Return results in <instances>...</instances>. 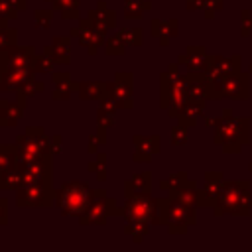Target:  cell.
Returning <instances> with one entry per match:
<instances>
[{"mask_svg": "<svg viewBox=\"0 0 252 252\" xmlns=\"http://www.w3.org/2000/svg\"><path fill=\"white\" fill-rule=\"evenodd\" d=\"M85 205H87V185H83V183L67 185L63 191L61 209H65V213H69V215H77L79 211L85 209Z\"/></svg>", "mask_w": 252, "mask_h": 252, "instance_id": "obj_1", "label": "cell"}]
</instances>
